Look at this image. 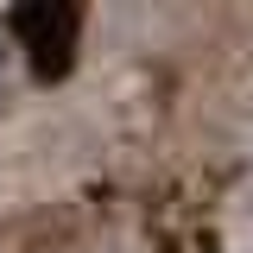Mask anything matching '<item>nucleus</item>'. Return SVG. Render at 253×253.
I'll list each match as a JSON object with an SVG mask.
<instances>
[{"mask_svg":"<svg viewBox=\"0 0 253 253\" xmlns=\"http://www.w3.org/2000/svg\"><path fill=\"white\" fill-rule=\"evenodd\" d=\"M13 38H19L26 63L51 83L76 57V6L70 0H19L13 6Z\"/></svg>","mask_w":253,"mask_h":253,"instance_id":"nucleus-1","label":"nucleus"}]
</instances>
